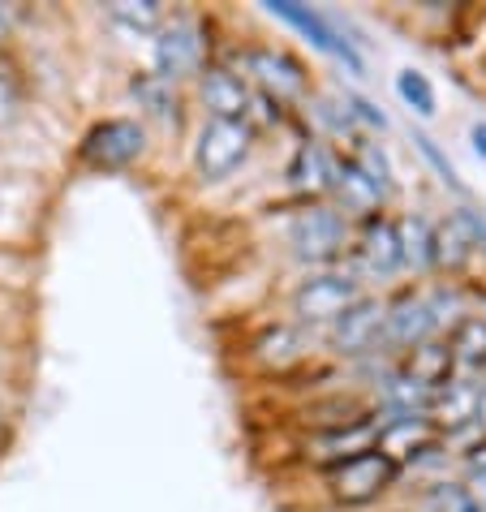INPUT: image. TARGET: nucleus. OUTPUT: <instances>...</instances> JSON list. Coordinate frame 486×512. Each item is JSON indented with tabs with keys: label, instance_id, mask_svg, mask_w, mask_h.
Returning a JSON list of instances; mask_svg holds the SVG:
<instances>
[{
	"label": "nucleus",
	"instance_id": "1",
	"mask_svg": "<svg viewBox=\"0 0 486 512\" xmlns=\"http://www.w3.org/2000/svg\"><path fill=\"white\" fill-rule=\"evenodd\" d=\"M250 142H254V130L246 121H220L211 117L203 125V134L194 142V168L203 181H220L228 177L233 168L250 155Z\"/></svg>",
	"mask_w": 486,
	"mask_h": 512
},
{
	"label": "nucleus",
	"instance_id": "2",
	"mask_svg": "<svg viewBox=\"0 0 486 512\" xmlns=\"http://www.w3.org/2000/svg\"><path fill=\"white\" fill-rule=\"evenodd\" d=\"M396 474H400V465L383 457L379 448L357 452V457H345L332 469V495L340 504H370L392 487Z\"/></svg>",
	"mask_w": 486,
	"mask_h": 512
},
{
	"label": "nucleus",
	"instance_id": "3",
	"mask_svg": "<svg viewBox=\"0 0 486 512\" xmlns=\"http://www.w3.org/2000/svg\"><path fill=\"white\" fill-rule=\"evenodd\" d=\"M353 302H362V293H357V280L353 276H340V272L310 276V280H302V289L293 293V310H297V319H306V323L340 319Z\"/></svg>",
	"mask_w": 486,
	"mask_h": 512
},
{
	"label": "nucleus",
	"instance_id": "4",
	"mask_svg": "<svg viewBox=\"0 0 486 512\" xmlns=\"http://www.w3.org/2000/svg\"><path fill=\"white\" fill-rule=\"evenodd\" d=\"M142 147H147V134H142L138 121H104L95 125V130L87 134V142H82V160H87L91 168H125L134 164Z\"/></svg>",
	"mask_w": 486,
	"mask_h": 512
},
{
	"label": "nucleus",
	"instance_id": "5",
	"mask_svg": "<svg viewBox=\"0 0 486 512\" xmlns=\"http://www.w3.org/2000/svg\"><path fill=\"white\" fill-rule=\"evenodd\" d=\"M289 241L297 250V259H310V263H327L345 250V220L327 207H306L302 216L293 220Z\"/></svg>",
	"mask_w": 486,
	"mask_h": 512
},
{
	"label": "nucleus",
	"instance_id": "6",
	"mask_svg": "<svg viewBox=\"0 0 486 512\" xmlns=\"http://www.w3.org/2000/svg\"><path fill=\"white\" fill-rule=\"evenodd\" d=\"M203 65V31L190 18H177L160 26V39H155V69H160L164 82L185 78Z\"/></svg>",
	"mask_w": 486,
	"mask_h": 512
},
{
	"label": "nucleus",
	"instance_id": "7",
	"mask_svg": "<svg viewBox=\"0 0 486 512\" xmlns=\"http://www.w3.org/2000/svg\"><path fill=\"white\" fill-rule=\"evenodd\" d=\"M439 323V310L431 297H418V293H400L392 306H383V336L400 349H418L426 345V336L435 332Z\"/></svg>",
	"mask_w": 486,
	"mask_h": 512
},
{
	"label": "nucleus",
	"instance_id": "8",
	"mask_svg": "<svg viewBox=\"0 0 486 512\" xmlns=\"http://www.w3.org/2000/svg\"><path fill=\"white\" fill-rule=\"evenodd\" d=\"M241 65H246V74L259 82V87L267 91V99H293L306 91V74L302 65L293 61V56H284L276 48H250L246 56H241Z\"/></svg>",
	"mask_w": 486,
	"mask_h": 512
},
{
	"label": "nucleus",
	"instance_id": "9",
	"mask_svg": "<svg viewBox=\"0 0 486 512\" xmlns=\"http://www.w3.org/2000/svg\"><path fill=\"white\" fill-rule=\"evenodd\" d=\"M271 13H276V18H284L289 26H297V31H302L306 39L319 52H327V56H340V61H349L353 69H357V56H353V48L345 44V39L336 35V26L323 18V13H314V9H306V5H293V0H276V5H271Z\"/></svg>",
	"mask_w": 486,
	"mask_h": 512
},
{
	"label": "nucleus",
	"instance_id": "10",
	"mask_svg": "<svg viewBox=\"0 0 486 512\" xmlns=\"http://www.w3.org/2000/svg\"><path fill=\"white\" fill-rule=\"evenodd\" d=\"M431 444H435V426H431V418H422V414L392 418L388 426H379V439H375V448L396 465L418 457V452H431Z\"/></svg>",
	"mask_w": 486,
	"mask_h": 512
},
{
	"label": "nucleus",
	"instance_id": "11",
	"mask_svg": "<svg viewBox=\"0 0 486 512\" xmlns=\"http://www.w3.org/2000/svg\"><path fill=\"white\" fill-rule=\"evenodd\" d=\"M357 263L366 267L370 276H392L400 267V233L392 220L370 216L362 229V246H357Z\"/></svg>",
	"mask_w": 486,
	"mask_h": 512
},
{
	"label": "nucleus",
	"instance_id": "12",
	"mask_svg": "<svg viewBox=\"0 0 486 512\" xmlns=\"http://www.w3.org/2000/svg\"><path fill=\"white\" fill-rule=\"evenodd\" d=\"M379 336H383V306L379 302H366V297H362V302H353L345 315L336 319V345L345 353L375 349Z\"/></svg>",
	"mask_w": 486,
	"mask_h": 512
},
{
	"label": "nucleus",
	"instance_id": "13",
	"mask_svg": "<svg viewBox=\"0 0 486 512\" xmlns=\"http://www.w3.org/2000/svg\"><path fill=\"white\" fill-rule=\"evenodd\" d=\"M203 104L211 108V117L220 121H246L250 117V91L246 82L228 69H207L203 74Z\"/></svg>",
	"mask_w": 486,
	"mask_h": 512
},
{
	"label": "nucleus",
	"instance_id": "14",
	"mask_svg": "<svg viewBox=\"0 0 486 512\" xmlns=\"http://www.w3.org/2000/svg\"><path fill=\"white\" fill-rule=\"evenodd\" d=\"M478 396H482L478 383L443 379L435 388V396H431V414H435L439 426H465V422H474V414H478Z\"/></svg>",
	"mask_w": 486,
	"mask_h": 512
},
{
	"label": "nucleus",
	"instance_id": "15",
	"mask_svg": "<svg viewBox=\"0 0 486 512\" xmlns=\"http://www.w3.org/2000/svg\"><path fill=\"white\" fill-rule=\"evenodd\" d=\"M289 177H293V190L302 194H323L336 186V160L327 155V147H319V142H302L289 164Z\"/></svg>",
	"mask_w": 486,
	"mask_h": 512
},
{
	"label": "nucleus",
	"instance_id": "16",
	"mask_svg": "<svg viewBox=\"0 0 486 512\" xmlns=\"http://www.w3.org/2000/svg\"><path fill=\"white\" fill-rule=\"evenodd\" d=\"M478 246V229H474V220L469 216H452L443 229H435V263H465L469 259V250Z\"/></svg>",
	"mask_w": 486,
	"mask_h": 512
},
{
	"label": "nucleus",
	"instance_id": "17",
	"mask_svg": "<svg viewBox=\"0 0 486 512\" xmlns=\"http://www.w3.org/2000/svg\"><path fill=\"white\" fill-rule=\"evenodd\" d=\"M448 353H452L456 366H465V371H478V366H486V323L482 319H465L461 327H456Z\"/></svg>",
	"mask_w": 486,
	"mask_h": 512
},
{
	"label": "nucleus",
	"instance_id": "18",
	"mask_svg": "<svg viewBox=\"0 0 486 512\" xmlns=\"http://www.w3.org/2000/svg\"><path fill=\"white\" fill-rule=\"evenodd\" d=\"M396 233H400V263L413 267L435 263V229H426V220H405L396 224Z\"/></svg>",
	"mask_w": 486,
	"mask_h": 512
},
{
	"label": "nucleus",
	"instance_id": "19",
	"mask_svg": "<svg viewBox=\"0 0 486 512\" xmlns=\"http://www.w3.org/2000/svg\"><path fill=\"white\" fill-rule=\"evenodd\" d=\"M108 18L117 26H130V31H160L164 9L155 0H117V5H108Z\"/></svg>",
	"mask_w": 486,
	"mask_h": 512
},
{
	"label": "nucleus",
	"instance_id": "20",
	"mask_svg": "<svg viewBox=\"0 0 486 512\" xmlns=\"http://www.w3.org/2000/svg\"><path fill=\"white\" fill-rule=\"evenodd\" d=\"M336 190L345 194V203H353V207H375L379 198H383V194L366 181V173H362V168H357L353 160H349V164H336Z\"/></svg>",
	"mask_w": 486,
	"mask_h": 512
},
{
	"label": "nucleus",
	"instance_id": "21",
	"mask_svg": "<svg viewBox=\"0 0 486 512\" xmlns=\"http://www.w3.org/2000/svg\"><path fill=\"white\" fill-rule=\"evenodd\" d=\"M396 95L405 99L418 117H431L435 112V91H431V82H426V74H418V69H400L396 74Z\"/></svg>",
	"mask_w": 486,
	"mask_h": 512
},
{
	"label": "nucleus",
	"instance_id": "22",
	"mask_svg": "<svg viewBox=\"0 0 486 512\" xmlns=\"http://www.w3.org/2000/svg\"><path fill=\"white\" fill-rule=\"evenodd\" d=\"M357 168L366 173V181L375 186L379 194H388L392 190V177H388V160H383V151H375V147H362L357 151V160H353Z\"/></svg>",
	"mask_w": 486,
	"mask_h": 512
},
{
	"label": "nucleus",
	"instance_id": "23",
	"mask_svg": "<svg viewBox=\"0 0 486 512\" xmlns=\"http://www.w3.org/2000/svg\"><path fill=\"white\" fill-rule=\"evenodd\" d=\"M13 112H18V95H13L9 78L0 74V125H9V121H13Z\"/></svg>",
	"mask_w": 486,
	"mask_h": 512
},
{
	"label": "nucleus",
	"instance_id": "24",
	"mask_svg": "<svg viewBox=\"0 0 486 512\" xmlns=\"http://www.w3.org/2000/svg\"><path fill=\"white\" fill-rule=\"evenodd\" d=\"M474 151L486 155V125H474Z\"/></svg>",
	"mask_w": 486,
	"mask_h": 512
},
{
	"label": "nucleus",
	"instance_id": "25",
	"mask_svg": "<svg viewBox=\"0 0 486 512\" xmlns=\"http://www.w3.org/2000/svg\"><path fill=\"white\" fill-rule=\"evenodd\" d=\"M474 422H486V388H482V396H478V414H474Z\"/></svg>",
	"mask_w": 486,
	"mask_h": 512
},
{
	"label": "nucleus",
	"instance_id": "26",
	"mask_svg": "<svg viewBox=\"0 0 486 512\" xmlns=\"http://www.w3.org/2000/svg\"><path fill=\"white\" fill-rule=\"evenodd\" d=\"M0 26H5V13H0Z\"/></svg>",
	"mask_w": 486,
	"mask_h": 512
}]
</instances>
